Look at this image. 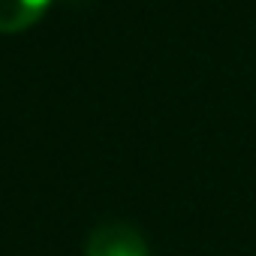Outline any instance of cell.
Wrapping results in <instances>:
<instances>
[{"mask_svg":"<svg viewBox=\"0 0 256 256\" xmlns=\"http://www.w3.org/2000/svg\"><path fill=\"white\" fill-rule=\"evenodd\" d=\"M88 256H148V244L139 229L126 223L96 226L88 238Z\"/></svg>","mask_w":256,"mask_h":256,"instance_id":"1","label":"cell"},{"mask_svg":"<svg viewBox=\"0 0 256 256\" xmlns=\"http://www.w3.org/2000/svg\"><path fill=\"white\" fill-rule=\"evenodd\" d=\"M52 0H0V34H22L36 24Z\"/></svg>","mask_w":256,"mask_h":256,"instance_id":"2","label":"cell"}]
</instances>
